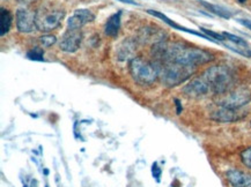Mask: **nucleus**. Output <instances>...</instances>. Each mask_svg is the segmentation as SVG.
<instances>
[{
    "label": "nucleus",
    "instance_id": "obj_1",
    "mask_svg": "<svg viewBox=\"0 0 251 187\" xmlns=\"http://www.w3.org/2000/svg\"><path fill=\"white\" fill-rule=\"evenodd\" d=\"M194 66H186L177 63H166L161 64L159 74L162 77V82L168 87H175L185 82L192 74L195 73Z\"/></svg>",
    "mask_w": 251,
    "mask_h": 187
},
{
    "label": "nucleus",
    "instance_id": "obj_2",
    "mask_svg": "<svg viewBox=\"0 0 251 187\" xmlns=\"http://www.w3.org/2000/svg\"><path fill=\"white\" fill-rule=\"evenodd\" d=\"M204 77L210 85L212 92L218 95L226 94L233 85V75L225 66L210 67L204 73Z\"/></svg>",
    "mask_w": 251,
    "mask_h": 187
},
{
    "label": "nucleus",
    "instance_id": "obj_3",
    "mask_svg": "<svg viewBox=\"0 0 251 187\" xmlns=\"http://www.w3.org/2000/svg\"><path fill=\"white\" fill-rule=\"evenodd\" d=\"M130 73L133 80L139 85H151L159 75V70L152 64L140 58H133L130 61Z\"/></svg>",
    "mask_w": 251,
    "mask_h": 187
},
{
    "label": "nucleus",
    "instance_id": "obj_4",
    "mask_svg": "<svg viewBox=\"0 0 251 187\" xmlns=\"http://www.w3.org/2000/svg\"><path fill=\"white\" fill-rule=\"evenodd\" d=\"M64 18V12L58 9L42 8L36 13V28L41 31H51L59 27Z\"/></svg>",
    "mask_w": 251,
    "mask_h": 187
},
{
    "label": "nucleus",
    "instance_id": "obj_5",
    "mask_svg": "<svg viewBox=\"0 0 251 187\" xmlns=\"http://www.w3.org/2000/svg\"><path fill=\"white\" fill-rule=\"evenodd\" d=\"M251 99V94L247 89H239L229 94H223V97L218 101L221 108L239 110L242 106L247 105Z\"/></svg>",
    "mask_w": 251,
    "mask_h": 187
},
{
    "label": "nucleus",
    "instance_id": "obj_6",
    "mask_svg": "<svg viewBox=\"0 0 251 187\" xmlns=\"http://www.w3.org/2000/svg\"><path fill=\"white\" fill-rule=\"evenodd\" d=\"M82 40V34L79 29H69L64 33L62 40L59 42L60 50L65 52H75L79 49Z\"/></svg>",
    "mask_w": 251,
    "mask_h": 187
},
{
    "label": "nucleus",
    "instance_id": "obj_7",
    "mask_svg": "<svg viewBox=\"0 0 251 187\" xmlns=\"http://www.w3.org/2000/svg\"><path fill=\"white\" fill-rule=\"evenodd\" d=\"M17 28L20 33H31L36 28V13L25 8H19L17 11Z\"/></svg>",
    "mask_w": 251,
    "mask_h": 187
},
{
    "label": "nucleus",
    "instance_id": "obj_8",
    "mask_svg": "<svg viewBox=\"0 0 251 187\" xmlns=\"http://www.w3.org/2000/svg\"><path fill=\"white\" fill-rule=\"evenodd\" d=\"M95 20V15L89 9H76L67 20V28L69 29H81L83 25Z\"/></svg>",
    "mask_w": 251,
    "mask_h": 187
},
{
    "label": "nucleus",
    "instance_id": "obj_9",
    "mask_svg": "<svg viewBox=\"0 0 251 187\" xmlns=\"http://www.w3.org/2000/svg\"><path fill=\"white\" fill-rule=\"evenodd\" d=\"M184 93L188 96H191V97H201V96H204L211 90V87L208 85V82L206 81L204 75L201 77H196V79L192 80L189 85L184 87Z\"/></svg>",
    "mask_w": 251,
    "mask_h": 187
},
{
    "label": "nucleus",
    "instance_id": "obj_10",
    "mask_svg": "<svg viewBox=\"0 0 251 187\" xmlns=\"http://www.w3.org/2000/svg\"><path fill=\"white\" fill-rule=\"evenodd\" d=\"M147 13H149V14H151V15H153V17H155V18H159V19H161V20H162L163 22H166L167 24L170 25V27L174 28V29H177V30H179V31H184V33H188V34L195 35V36H198V37L205 38V40H207V41H210V42H213V43H218L217 41L212 40V38L208 37L207 35H205V34H201V33H198V31L191 30V29H189V28H185V27H183V25H179V24L175 23V22L170 20V19H169L168 17H167V15L163 14V13H161V12H157V11H153V9H147Z\"/></svg>",
    "mask_w": 251,
    "mask_h": 187
},
{
    "label": "nucleus",
    "instance_id": "obj_11",
    "mask_svg": "<svg viewBox=\"0 0 251 187\" xmlns=\"http://www.w3.org/2000/svg\"><path fill=\"white\" fill-rule=\"evenodd\" d=\"M226 178L233 187H248L251 185V175L236 169L228 170Z\"/></svg>",
    "mask_w": 251,
    "mask_h": 187
},
{
    "label": "nucleus",
    "instance_id": "obj_12",
    "mask_svg": "<svg viewBox=\"0 0 251 187\" xmlns=\"http://www.w3.org/2000/svg\"><path fill=\"white\" fill-rule=\"evenodd\" d=\"M211 118L215 121H220V122H233L241 119L242 117L239 115L237 110H231V109H226V108H221L220 110L215 111L213 115L211 116Z\"/></svg>",
    "mask_w": 251,
    "mask_h": 187
},
{
    "label": "nucleus",
    "instance_id": "obj_13",
    "mask_svg": "<svg viewBox=\"0 0 251 187\" xmlns=\"http://www.w3.org/2000/svg\"><path fill=\"white\" fill-rule=\"evenodd\" d=\"M121 17H122V12H117L115 14H112L110 18L108 19L107 23H105L104 27V31L108 36L110 37H116L120 33V28H121Z\"/></svg>",
    "mask_w": 251,
    "mask_h": 187
},
{
    "label": "nucleus",
    "instance_id": "obj_14",
    "mask_svg": "<svg viewBox=\"0 0 251 187\" xmlns=\"http://www.w3.org/2000/svg\"><path fill=\"white\" fill-rule=\"evenodd\" d=\"M12 25V14L8 9L1 8L0 11V35L4 36L8 33L9 28Z\"/></svg>",
    "mask_w": 251,
    "mask_h": 187
},
{
    "label": "nucleus",
    "instance_id": "obj_15",
    "mask_svg": "<svg viewBox=\"0 0 251 187\" xmlns=\"http://www.w3.org/2000/svg\"><path fill=\"white\" fill-rule=\"evenodd\" d=\"M201 2L202 5L205 6V7H207L208 9H210L211 12H213L214 14L219 15V17H221V18H225V19H229V18L231 17V14H230L229 12L227 11V9H225V8H223V7H220V6L211 5V4H208V2H205V1H202V0H201Z\"/></svg>",
    "mask_w": 251,
    "mask_h": 187
},
{
    "label": "nucleus",
    "instance_id": "obj_16",
    "mask_svg": "<svg viewBox=\"0 0 251 187\" xmlns=\"http://www.w3.org/2000/svg\"><path fill=\"white\" fill-rule=\"evenodd\" d=\"M27 58L29 60L44 61V51H43V49H42V47H35L34 49L28 51Z\"/></svg>",
    "mask_w": 251,
    "mask_h": 187
},
{
    "label": "nucleus",
    "instance_id": "obj_17",
    "mask_svg": "<svg viewBox=\"0 0 251 187\" xmlns=\"http://www.w3.org/2000/svg\"><path fill=\"white\" fill-rule=\"evenodd\" d=\"M241 161L248 169L251 170V148H247L241 153Z\"/></svg>",
    "mask_w": 251,
    "mask_h": 187
},
{
    "label": "nucleus",
    "instance_id": "obj_18",
    "mask_svg": "<svg viewBox=\"0 0 251 187\" xmlns=\"http://www.w3.org/2000/svg\"><path fill=\"white\" fill-rule=\"evenodd\" d=\"M40 42L44 47H50L51 45L56 43L57 38L56 36H53V35H44V36L40 37Z\"/></svg>",
    "mask_w": 251,
    "mask_h": 187
},
{
    "label": "nucleus",
    "instance_id": "obj_19",
    "mask_svg": "<svg viewBox=\"0 0 251 187\" xmlns=\"http://www.w3.org/2000/svg\"><path fill=\"white\" fill-rule=\"evenodd\" d=\"M223 35H224L225 37H226V40L231 41V42H233V43L237 44V45H242V47H247V42L244 41V40H242V38H241V37H237V36H235V35L229 34V33H223Z\"/></svg>",
    "mask_w": 251,
    "mask_h": 187
},
{
    "label": "nucleus",
    "instance_id": "obj_20",
    "mask_svg": "<svg viewBox=\"0 0 251 187\" xmlns=\"http://www.w3.org/2000/svg\"><path fill=\"white\" fill-rule=\"evenodd\" d=\"M152 173H153V177L155 178L157 182L160 180V177H161V173H162V170H161V167L157 165V163H154L152 165Z\"/></svg>",
    "mask_w": 251,
    "mask_h": 187
},
{
    "label": "nucleus",
    "instance_id": "obj_21",
    "mask_svg": "<svg viewBox=\"0 0 251 187\" xmlns=\"http://www.w3.org/2000/svg\"><path fill=\"white\" fill-rule=\"evenodd\" d=\"M175 104H176V112H177V115H181L183 108H182L181 102H179V99H175Z\"/></svg>",
    "mask_w": 251,
    "mask_h": 187
},
{
    "label": "nucleus",
    "instance_id": "obj_22",
    "mask_svg": "<svg viewBox=\"0 0 251 187\" xmlns=\"http://www.w3.org/2000/svg\"><path fill=\"white\" fill-rule=\"evenodd\" d=\"M237 21H239L241 24H243L244 27L249 28L250 30H251V21H249V20H244V19H240V20H237Z\"/></svg>",
    "mask_w": 251,
    "mask_h": 187
},
{
    "label": "nucleus",
    "instance_id": "obj_23",
    "mask_svg": "<svg viewBox=\"0 0 251 187\" xmlns=\"http://www.w3.org/2000/svg\"><path fill=\"white\" fill-rule=\"evenodd\" d=\"M117 1H121V2H124V4H128V5H133V6H139L137 1H134V0H117Z\"/></svg>",
    "mask_w": 251,
    "mask_h": 187
},
{
    "label": "nucleus",
    "instance_id": "obj_24",
    "mask_svg": "<svg viewBox=\"0 0 251 187\" xmlns=\"http://www.w3.org/2000/svg\"><path fill=\"white\" fill-rule=\"evenodd\" d=\"M237 53L240 54H243V56H247V57H251V51H242V50H235Z\"/></svg>",
    "mask_w": 251,
    "mask_h": 187
},
{
    "label": "nucleus",
    "instance_id": "obj_25",
    "mask_svg": "<svg viewBox=\"0 0 251 187\" xmlns=\"http://www.w3.org/2000/svg\"><path fill=\"white\" fill-rule=\"evenodd\" d=\"M34 1H36V0H18V2H20V4H22V5H30L31 2H34Z\"/></svg>",
    "mask_w": 251,
    "mask_h": 187
},
{
    "label": "nucleus",
    "instance_id": "obj_26",
    "mask_svg": "<svg viewBox=\"0 0 251 187\" xmlns=\"http://www.w3.org/2000/svg\"><path fill=\"white\" fill-rule=\"evenodd\" d=\"M37 185H38L37 180H31V187H37Z\"/></svg>",
    "mask_w": 251,
    "mask_h": 187
},
{
    "label": "nucleus",
    "instance_id": "obj_27",
    "mask_svg": "<svg viewBox=\"0 0 251 187\" xmlns=\"http://www.w3.org/2000/svg\"><path fill=\"white\" fill-rule=\"evenodd\" d=\"M237 1H239V2H242V4H243V2H246L247 0H237Z\"/></svg>",
    "mask_w": 251,
    "mask_h": 187
},
{
    "label": "nucleus",
    "instance_id": "obj_28",
    "mask_svg": "<svg viewBox=\"0 0 251 187\" xmlns=\"http://www.w3.org/2000/svg\"><path fill=\"white\" fill-rule=\"evenodd\" d=\"M249 187H251V186H249Z\"/></svg>",
    "mask_w": 251,
    "mask_h": 187
}]
</instances>
